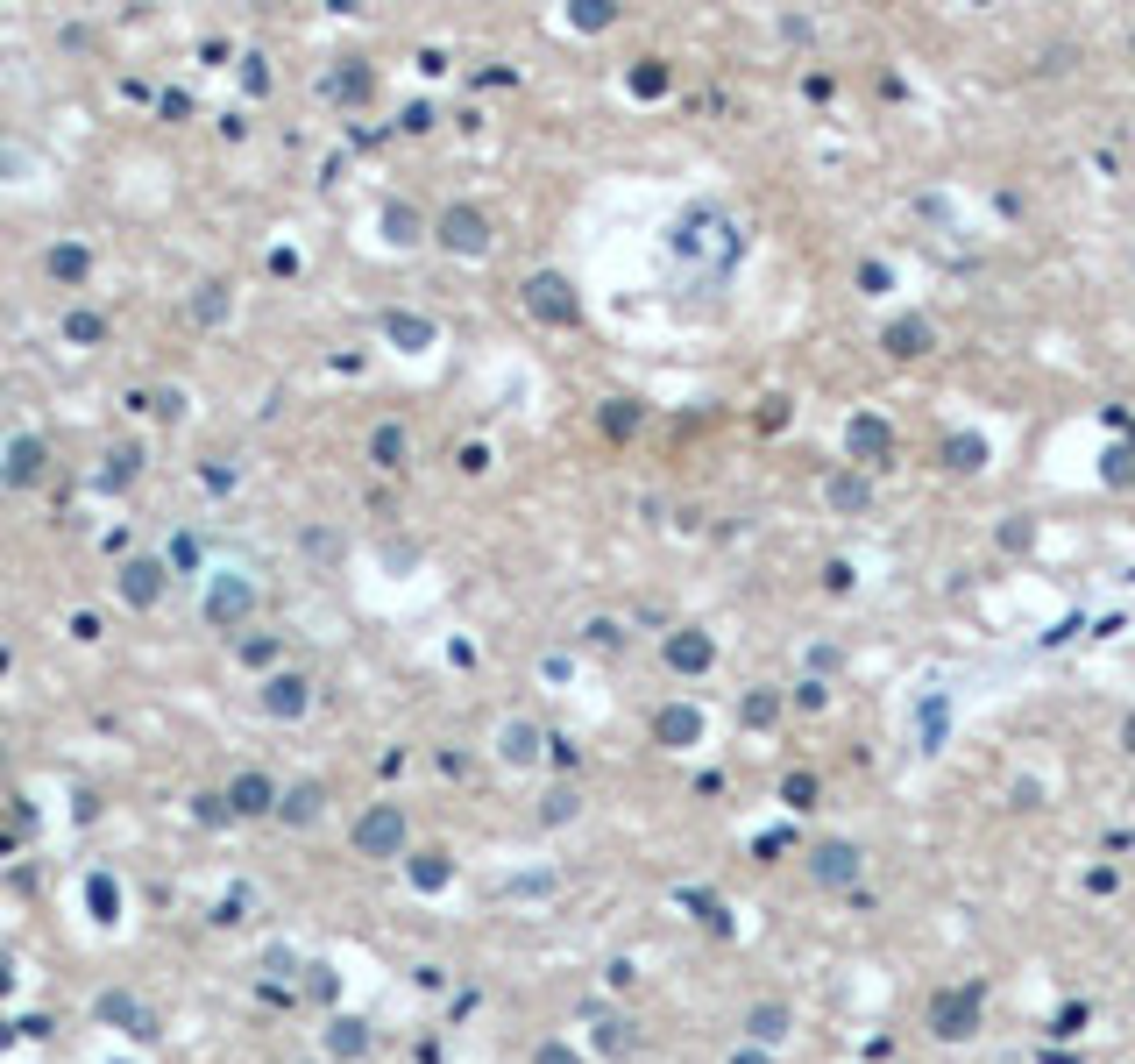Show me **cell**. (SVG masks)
Segmentation results:
<instances>
[{"mask_svg": "<svg viewBox=\"0 0 1135 1064\" xmlns=\"http://www.w3.org/2000/svg\"><path fill=\"white\" fill-rule=\"evenodd\" d=\"M973 1015H979V993H973V986H958V993H936V1008H930L936 1036H973Z\"/></svg>", "mask_w": 1135, "mask_h": 1064, "instance_id": "1", "label": "cell"}, {"mask_svg": "<svg viewBox=\"0 0 1135 1064\" xmlns=\"http://www.w3.org/2000/svg\"><path fill=\"white\" fill-rule=\"evenodd\" d=\"M888 447H894V434L880 419H859V426H851V455H859V462H888Z\"/></svg>", "mask_w": 1135, "mask_h": 1064, "instance_id": "2", "label": "cell"}, {"mask_svg": "<svg viewBox=\"0 0 1135 1064\" xmlns=\"http://www.w3.org/2000/svg\"><path fill=\"white\" fill-rule=\"evenodd\" d=\"M532 313H547V319H568V313H575L561 277H532Z\"/></svg>", "mask_w": 1135, "mask_h": 1064, "instance_id": "3", "label": "cell"}, {"mask_svg": "<svg viewBox=\"0 0 1135 1064\" xmlns=\"http://www.w3.org/2000/svg\"><path fill=\"white\" fill-rule=\"evenodd\" d=\"M851 873H859V852H851V845H823V852H816V880H838V887H845Z\"/></svg>", "mask_w": 1135, "mask_h": 1064, "instance_id": "4", "label": "cell"}, {"mask_svg": "<svg viewBox=\"0 0 1135 1064\" xmlns=\"http://www.w3.org/2000/svg\"><path fill=\"white\" fill-rule=\"evenodd\" d=\"M483 213H447V249H483Z\"/></svg>", "mask_w": 1135, "mask_h": 1064, "instance_id": "5", "label": "cell"}, {"mask_svg": "<svg viewBox=\"0 0 1135 1064\" xmlns=\"http://www.w3.org/2000/svg\"><path fill=\"white\" fill-rule=\"evenodd\" d=\"M923 341H930V327H923V319H901V327L888 334V348H894V355H923Z\"/></svg>", "mask_w": 1135, "mask_h": 1064, "instance_id": "6", "label": "cell"}, {"mask_svg": "<svg viewBox=\"0 0 1135 1064\" xmlns=\"http://www.w3.org/2000/svg\"><path fill=\"white\" fill-rule=\"evenodd\" d=\"M781 1029H788V1015H781V1008H760V1015H753V1036H760V1043H773Z\"/></svg>", "mask_w": 1135, "mask_h": 1064, "instance_id": "7", "label": "cell"}, {"mask_svg": "<svg viewBox=\"0 0 1135 1064\" xmlns=\"http://www.w3.org/2000/svg\"><path fill=\"white\" fill-rule=\"evenodd\" d=\"M703 660H710L703 639H675V668H703Z\"/></svg>", "mask_w": 1135, "mask_h": 1064, "instance_id": "8", "label": "cell"}, {"mask_svg": "<svg viewBox=\"0 0 1135 1064\" xmlns=\"http://www.w3.org/2000/svg\"><path fill=\"white\" fill-rule=\"evenodd\" d=\"M944 455H951V469H979V440H951Z\"/></svg>", "mask_w": 1135, "mask_h": 1064, "instance_id": "9", "label": "cell"}, {"mask_svg": "<svg viewBox=\"0 0 1135 1064\" xmlns=\"http://www.w3.org/2000/svg\"><path fill=\"white\" fill-rule=\"evenodd\" d=\"M830 497H838V504H866V490H859L851 475H838V483H830Z\"/></svg>", "mask_w": 1135, "mask_h": 1064, "instance_id": "10", "label": "cell"}, {"mask_svg": "<svg viewBox=\"0 0 1135 1064\" xmlns=\"http://www.w3.org/2000/svg\"><path fill=\"white\" fill-rule=\"evenodd\" d=\"M810 795H816L810 774H795V781H788V802H795V809H810Z\"/></svg>", "mask_w": 1135, "mask_h": 1064, "instance_id": "11", "label": "cell"}, {"mask_svg": "<svg viewBox=\"0 0 1135 1064\" xmlns=\"http://www.w3.org/2000/svg\"><path fill=\"white\" fill-rule=\"evenodd\" d=\"M1129 746H1135V717H1129Z\"/></svg>", "mask_w": 1135, "mask_h": 1064, "instance_id": "12", "label": "cell"}]
</instances>
